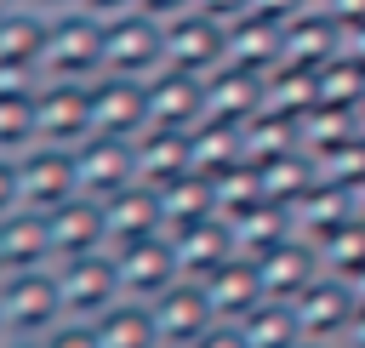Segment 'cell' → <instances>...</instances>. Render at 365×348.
Instances as JSON below:
<instances>
[{
	"instance_id": "1",
	"label": "cell",
	"mask_w": 365,
	"mask_h": 348,
	"mask_svg": "<svg viewBox=\"0 0 365 348\" xmlns=\"http://www.w3.org/2000/svg\"><path fill=\"white\" fill-rule=\"evenodd\" d=\"M103 74V17L68 6L46 23V51H40V80H80L91 86Z\"/></svg>"
},
{
	"instance_id": "2",
	"label": "cell",
	"mask_w": 365,
	"mask_h": 348,
	"mask_svg": "<svg viewBox=\"0 0 365 348\" xmlns=\"http://www.w3.org/2000/svg\"><path fill=\"white\" fill-rule=\"evenodd\" d=\"M165 68V23L125 6L114 17H103V74H125V80H148Z\"/></svg>"
},
{
	"instance_id": "3",
	"label": "cell",
	"mask_w": 365,
	"mask_h": 348,
	"mask_svg": "<svg viewBox=\"0 0 365 348\" xmlns=\"http://www.w3.org/2000/svg\"><path fill=\"white\" fill-rule=\"evenodd\" d=\"M0 319L11 337H46L63 319V291L51 268H6L0 274Z\"/></svg>"
},
{
	"instance_id": "4",
	"label": "cell",
	"mask_w": 365,
	"mask_h": 348,
	"mask_svg": "<svg viewBox=\"0 0 365 348\" xmlns=\"http://www.w3.org/2000/svg\"><path fill=\"white\" fill-rule=\"evenodd\" d=\"M17 194H23V211H57L80 194V177H74V148L63 143H29L17 154Z\"/></svg>"
},
{
	"instance_id": "5",
	"label": "cell",
	"mask_w": 365,
	"mask_h": 348,
	"mask_svg": "<svg viewBox=\"0 0 365 348\" xmlns=\"http://www.w3.org/2000/svg\"><path fill=\"white\" fill-rule=\"evenodd\" d=\"M57 274V291H63V314L68 319H97L103 308H114L125 291H120V268H114V251H91V257H68V262H51Z\"/></svg>"
},
{
	"instance_id": "6",
	"label": "cell",
	"mask_w": 365,
	"mask_h": 348,
	"mask_svg": "<svg viewBox=\"0 0 365 348\" xmlns=\"http://www.w3.org/2000/svg\"><path fill=\"white\" fill-rule=\"evenodd\" d=\"M34 137L40 143H86L91 137V86L80 80H40L34 91Z\"/></svg>"
},
{
	"instance_id": "7",
	"label": "cell",
	"mask_w": 365,
	"mask_h": 348,
	"mask_svg": "<svg viewBox=\"0 0 365 348\" xmlns=\"http://www.w3.org/2000/svg\"><path fill=\"white\" fill-rule=\"evenodd\" d=\"M114 268H120V291L137 297V302H154L171 280H182V262H177V245L171 234H143L131 245H114Z\"/></svg>"
},
{
	"instance_id": "8",
	"label": "cell",
	"mask_w": 365,
	"mask_h": 348,
	"mask_svg": "<svg viewBox=\"0 0 365 348\" xmlns=\"http://www.w3.org/2000/svg\"><path fill=\"white\" fill-rule=\"evenodd\" d=\"M74 177H80V194H91V200H108V194L143 183L137 177V143L91 131L86 143H74Z\"/></svg>"
},
{
	"instance_id": "9",
	"label": "cell",
	"mask_w": 365,
	"mask_h": 348,
	"mask_svg": "<svg viewBox=\"0 0 365 348\" xmlns=\"http://www.w3.org/2000/svg\"><path fill=\"white\" fill-rule=\"evenodd\" d=\"M228 57V23L205 17V11H177L165 17V68H188V74H211Z\"/></svg>"
},
{
	"instance_id": "10",
	"label": "cell",
	"mask_w": 365,
	"mask_h": 348,
	"mask_svg": "<svg viewBox=\"0 0 365 348\" xmlns=\"http://www.w3.org/2000/svg\"><path fill=\"white\" fill-rule=\"evenodd\" d=\"M91 131L137 143V137L148 131V80L97 74V80H91Z\"/></svg>"
},
{
	"instance_id": "11",
	"label": "cell",
	"mask_w": 365,
	"mask_h": 348,
	"mask_svg": "<svg viewBox=\"0 0 365 348\" xmlns=\"http://www.w3.org/2000/svg\"><path fill=\"white\" fill-rule=\"evenodd\" d=\"M154 325H160V342L165 348H188V342H200L211 325H217V308H211V297H205V285L200 280H171L154 302Z\"/></svg>"
},
{
	"instance_id": "12",
	"label": "cell",
	"mask_w": 365,
	"mask_h": 348,
	"mask_svg": "<svg viewBox=\"0 0 365 348\" xmlns=\"http://www.w3.org/2000/svg\"><path fill=\"white\" fill-rule=\"evenodd\" d=\"M251 262H257V280H262V291H268V297H279V302H291V297H297L308 280H319V274H325V257H319V245H314L308 234H297V228H291L279 245L257 251Z\"/></svg>"
},
{
	"instance_id": "13",
	"label": "cell",
	"mask_w": 365,
	"mask_h": 348,
	"mask_svg": "<svg viewBox=\"0 0 365 348\" xmlns=\"http://www.w3.org/2000/svg\"><path fill=\"white\" fill-rule=\"evenodd\" d=\"M291 308H297L302 337L342 342V331H348V319H354V280H342V274L325 268L319 280H308V285L291 297Z\"/></svg>"
},
{
	"instance_id": "14",
	"label": "cell",
	"mask_w": 365,
	"mask_h": 348,
	"mask_svg": "<svg viewBox=\"0 0 365 348\" xmlns=\"http://www.w3.org/2000/svg\"><path fill=\"white\" fill-rule=\"evenodd\" d=\"M200 120H205V74H188V68L148 74V126L194 131Z\"/></svg>"
},
{
	"instance_id": "15",
	"label": "cell",
	"mask_w": 365,
	"mask_h": 348,
	"mask_svg": "<svg viewBox=\"0 0 365 348\" xmlns=\"http://www.w3.org/2000/svg\"><path fill=\"white\" fill-rule=\"evenodd\" d=\"M46 222H51L57 262H68V257H91V251H108V217H103V200H91V194H74L68 205L46 211Z\"/></svg>"
},
{
	"instance_id": "16",
	"label": "cell",
	"mask_w": 365,
	"mask_h": 348,
	"mask_svg": "<svg viewBox=\"0 0 365 348\" xmlns=\"http://www.w3.org/2000/svg\"><path fill=\"white\" fill-rule=\"evenodd\" d=\"M171 245H177V262H182L188 280H211L222 262L240 257V234H234L228 217H205V222H194V228H177Z\"/></svg>"
},
{
	"instance_id": "17",
	"label": "cell",
	"mask_w": 365,
	"mask_h": 348,
	"mask_svg": "<svg viewBox=\"0 0 365 348\" xmlns=\"http://www.w3.org/2000/svg\"><path fill=\"white\" fill-rule=\"evenodd\" d=\"M194 171V131H165V126H148L137 137V177L148 188H165L177 177Z\"/></svg>"
},
{
	"instance_id": "18",
	"label": "cell",
	"mask_w": 365,
	"mask_h": 348,
	"mask_svg": "<svg viewBox=\"0 0 365 348\" xmlns=\"http://www.w3.org/2000/svg\"><path fill=\"white\" fill-rule=\"evenodd\" d=\"M103 217H108V251L165 228V217H160V188H148V183H131V188L108 194V200H103Z\"/></svg>"
},
{
	"instance_id": "19",
	"label": "cell",
	"mask_w": 365,
	"mask_h": 348,
	"mask_svg": "<svg viewBox=\"0 0 365 348\" xmlns=\"http://www.w3.org/2000/svg\"><path fill=\"white\" fill-rule=\"evenodd\" d=\"M0 245H6V268H51L57 245H51V222L46 211H11L0 217Z\"/></svg>"
},
{
	"instance_id": "20",
	"label": "cell",
	"mask_w": 365,
	"mask_h": 348,
	"mask_svg": "<svg viewBox=\"0 0 365 348\" xmlns=\"http://www.w3.org/2000/svg\"><path fill=\"white\" fill-rule=\"evenodd\" d=\"M205 285V297H211V308H217V319H245L268 291H262V280H257V262L251 257H234V262H222L211 280H200Z\"/></svg>"
},
{
	"instance_id": "21",
	"label": "cell",
	"mask_w": 365,
	"mask_h": 348,
	"mask_svg": "<svg viewBox=\"0 0 365 348\" xmlns=\"http://www.w3.org/2000/svg\"><path fill=\"white\" fill-rule=\"evenodd\" d=\"M91 325H97V342H103V348H165V342H160V325H154V308L137 302V297H120V302L103 308Z\"/></svg>"
},
{
	"instance_id": "22",
	"label": "cell",
	"mask_w": 365,
	"mask_h": 348,
	"mask_svg": "<svg viewBox=\"0 0 365 348\" xmlns=\"http://www.w3.org/2000/svg\"><path fill=\"white\" fill-rule=\"evenodd\" d=\"M245 348H297L302 342V325H297V308L279 302V297H262L245 319H234Z\"/></svg>"
},
{
	"instance_id": "23",
	"label": "cell",
	"mask_w": 365,
	"mask_h": 348,
	"mask_svg": "<svg viewBox=\"0 0 365 348\" xmlns=\"http://www.w3.org/2000/svg\"><path fill=\"white\" fill-rule=\"evenodd\" d=\"M40 348H103V342H97V325H91V319H68V314H63V319L40 337Z\"/></svg>"
},
{
	"instance_id": "24",
	"label": "cell",
	"mask_w": 365,
	"mask_h": 348,
	"mask_svg": "<svg viewBox=\"0 0 365 348\" xmlns=\"http://www.w3.org/2000/svg\"><path fill=\"white\" fill-rule=\"evenodd\" d=\"M23 205V194H17V154H0V217H11Z\"/></svg>"
},
{
	"instance_id": "25",
	"label": "cell",
	"mask_w": 365,
	"mask_h": 348,
	"mask_svg": "<svg viewBox=\"0 0 365 348\" xmlns=\"http://www.w3.org/2000/svg\"><path fill=\"white\" fill-rule=\"evenodd\" d=\"M188 348H245V337H240V325L234 319H217L200 342H188Z\"/></svg>"
},
{
	"instance_id": "26",
	"label": "cell",
	"mask_w": 365,
	"mask_h": 348,
	"mask_svg": "<svg viewBox=\"0 0 365 348\" xmlns=\"http://www.w3.org/2000/svg\"><path fill=\"white\" fill-rule=\"evenodd\" d=\"M131 6H137V11H148V17H160V23H165V17H177V11H188V6H194V0H131Z\"/></svg>"
},
{
	"instance_id": "27",
	"label": "cell",
	"mask_w": 365,
	"mask_h": 348,
	"mask_svg": "<svg viewBox=\"0 0 365 348\" xmlns=\"http://www.w3.org/2000/svg\"><path fill=\"white\" fill-rule=\"evenodd\" d=\"M80 11H91V17H114V11H125L131 0H74Z\"/></svg>"
},
{
	"instance_id": "28",
	"label": "cell",
	"mask_w": 365,
	"mask_h": 348,
	"mask_svg": "<svg viewBox=\"0 0 365 348\" xmlns=\"http://www.w3.org/2000/svg\"><path fill=\"white\" fill-rule=\"evenodd\" d=\"M23 6H34V11H46V17H57V11H68L74 0H23Z\"/></svg>"
},
{
	"instance_id": "29",
	"label": "cell",
	"mask_w": 365,
	"mask_h": 348,
	"mask_svg": "<svg viewBox=\"0 0 365 348\" xmlns=\"http://www.w3.org/2000/svg\"><path fill=\"white\" fill-rule=\"evenodd\" d=\"M0 348H40V337H6Z\"/></svg>"
},
{
	"instance_id": "30",
	"label": "cell",
	"mask_w": 365,
	"mask_h": 348,
	"mask_svg": "<svg viewBox=\"0 0 365 348\" xmlns=\"http://www.w3.org/2000/svg\"><path fill=\"white\" fill-rule=\"evenodd\" d=\"M297 348H342V342H325V337H302Z\"/></svg>"
},
{
	"instance_id": "31",
	"label": "cell",
	"mask_w": 365,
	"mask_h": 348,
	"mask_svg": "<svg viewBox=\"0 0 365 348\" xmlns=\"http://www.w3.org/2000/svg\"><path fill=\"white\" fill-rule=\"evenodd\" d=\"M0 274H6V245H0Z\"/></svg>"
},
{
	"instance_id": "32",
	"label": "cell",
	"mask_w": 365,
	"mask_h": 348,
	"mask_svg": "<svg viewBox=\"0 0 365 348\" xmlns=\"http://www.w3.org/2000/svg\"><path fill=\"white\" fill-rule=\"evenodd\" d=\"M6 337H11V331H6V319H0V342H6Z\"/></svg>"
}]
</instances>
